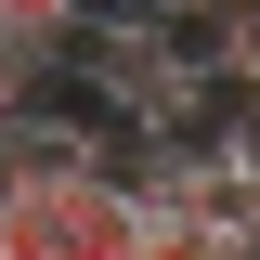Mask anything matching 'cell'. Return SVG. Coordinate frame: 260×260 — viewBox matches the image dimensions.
Returning <instances> with one entry per match:
<instances>
[{
    "mask_svg": "<svg viewBox=\"0 0 260 260\" xmlns=\"http://www.w3.org/2000/svg\"><path fill=\"white\" fill-rule=\"evenodd\" d=\"M143 182L117 169H65V182H13L0 195V260H130Z\"/></svg>",
    "mask_w": 260,
    "mask_h": 260,
    "instance_id": "obj_1",
    "label": "cell"
},
{
    "mask_svg": "<svg viewBox=\"0 0 260 260\" xmlns=\"http://www.w3.org/2000/svg\"><path fill=\"white\" fill-rule=\"evenodd\" d=\"M91 0H0V39H26V52H65V26H78Z\"/></svg>",
    "mask_w": 260,
    "mask_h": 260,
    "instance_id": "obj_2",
    "label": "cell"
}]
</instances>
